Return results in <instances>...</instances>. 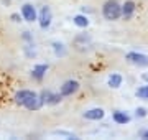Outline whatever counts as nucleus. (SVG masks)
Wrapping results in <instances>:
<instances>
[{"instance_id":"obj_1","label":"nucleus","mask_w":148,"mask_h":140,"mask_svg":"<svg viewBox=\"0 0 148 140\" xmlns=\"http://www.w3.org/2000/svg\"><path fill=\"white\" fill-rule=\"evenodd\" d=\"M102 15L109 22L119 20L122 16V5L117 0H107L106 3H104V7H102Z\"/></svg>"},{"instance_id":"obj_2","label":"nucleus","mask_w":148,"mask_h":140,"mask_svg":"<svg viewBox=\"0 0 148 140\" xmlns=\"http://www.w3.org/2000/svg\"><path fill=\"white\" fill-rule=\"evenodd\" d=\"M51 20H53V13H51V8L49 7H41V10L38 12V18L36 22L40 23V28L41 30H48L51 27Z\"/></svg>"},{"instance_id":"obj_3","label":"nucleus","mask_w":148,"mask_h":140,"mask_svg":"<svg viewBox=\"0 0 148 140\" xmlns=\"http://www.w3.org/2000/svg\"><path fill=\"white\" fill-rule=\"evenodd\" d=\"M125 59H127L128 63L138 66V68H147L148 66V56L143 53H138V51H130V53H127Z\"/></svg>"},{"instance_id":"obj_4","label":"nucleus","mask_w":148,"mask_h":140,"mask_svg":"<svg viewBox=\"0 0 148 140\" xmlns=\"http://www.w3.org/2000/svg\"><path fill=\"white\" fill-rule=\"evenodd\" d=\"M38 96L41 97V101H43V106L46 104V106H56V104L61 102V99H63V96L59 94V92H51V91H41Z\"/></svg>"},{"instance_id":"obj_5","label":"nucleus","mask_w":148,"mask_h":140,"mask_svg":"<svg viewBox=\"0 0 148 140\" xmlns=\"http://www.w3.org/2000/svg\"><path fill=\"white\" fill-rule=\"evenodd\" d=\"M21 16H23L25 22L33 23V22H36L38 12H36V8H35L32 3H25V5H21Z\"/></svg>"},{"instance_id":"obj_6","label":"nucleus","mask_w":148,"mask_h":140,"mask_svg":"<svg viewBox=\"0 0 148 140\" xmlns=\"http://www.w3.org/2000/svg\"><path fill=\"white\" fill-rule=\"evenodd\" d=\"M79 91V82L77 81H73V79H69V81H66L61 86V89H59V94L63 97H68V96H73V94H76V92Z\"/></svg>"},{"instance_id":"obj_7","label":"nucleus","mask_w":148,"mask_h":140,"mask_svg":"<svg viewBox=\"0 0 148 140\" xmlns=\"http://www.w3.org/2000/svg\"><path fill=\"white\" fill-rule=\"evenodd\" d=\"M35 96H36V92L32 91V89H20V91L15 94V102L18 104V106H25V104Z\"/></svg>"},{"instance_id":"obj_8","label":"nucleus","mask_w":148,"mask_h":140,"mask_svg":"<svg viewBox=\"0 0 148 140\" xmlns=\"http://www.w3.org/2000/svg\"><path fill=\"white\" fill-rule=\"evenodd\" d=\"M82 115H84V119H87V120H101V119H104L106 112H104V109H101V107H94V109L86 110Z\"/></svg>"},{"instance_id":"obj_9","label":"nucleus","mask_w":148,"mask_h":140,"mask_svg":"<svg viewBox=\"0 0 148 140\" xmlns=\"http://www.w3.org/2000/svg\"><path fill=\"white\" fill-rule=\"evenodd\" d=\"M135 2L133 0H125V3L122 5V16L128 20V18H132V15L135 13Z\"/></svg>"},{"instance_id":"obj_10","label":"nucleus","mask_w":148,"mask_h":140,"mask_svg":"<svg viewBox=\"0 0 148 140\" xmlns=\"http://www.w3.org/2000/svg\"><path fill=\"white\" fill-rule=\"evenodd\" d=\"M49 69V66L48 65H36L35 68L32 69V78L35 81H41L45 74H46V71Z\"/></svg>"},{"instance_id":"obj_11","label":"nucleus","mask_w":148,"mask_h":140,"mask_svg":"<svg viewBox=\"0 0 148 140\" xmlns=\"http://www.w3.org/2000/svg\"><path fill=\"white\" fill-rule=\"evenodd\" d=\"M112 119H114L115 124H120V125H125L130 122V115L127 112H122V110H115L112 114Z\"/></svg>"},{"instance_id":"obj_12","label":"nucleus","mask_w":148,"mask_h":140,"mask_svg":"<svg viewBox=\"0 0 148 140\" xmlns=\"http://www.w3.org/2000/svg\"><path fill=\"white\" fill-rule=\"evenodd\" d=\"M23 107H27L28 110H38V109H41L43 107V101H41V97L38 96H35V97H32V99H30V101H28L27 104H25V106H23Z\"/></svg>"},{"instance_id":"obj_13","label":"nucleus","mask_w":148,"mask_h":140,"mask_svg":"<svg viewBox=\"0 0 148 140\" xmlns=\"http://www.w3.org/2000/svg\"><path fill=\"white\" fill-rule=\"evenodd\" d=\"M122 81H123V78H122L120 74H117V73H114V74L109 76V86L112 87V89H119V87L122 86Z\"/></svg>"},{"instance_id":"obj_14","label":"nucleus","mask_w":148,"mask_h":140,"mask_svg":"<svg viewBox=\"0 0 148 140\" xmlns=\"http://www.w3.org/2000/svg\"><path fill=\"white\" fill-rule=\"evenodd\" d=\"M73 22L76 27H79V28H87L89 27V18L86 15H76L73 18Z\"/></svg>"},{"instance_id":"obj_15","label":"nucleus","mask_w":148,"mask_h":140,"mask_svg":"<svg viewBox=\"0 0 148 140\" xmlns=\"http://www.w3.org/2000/svg\"><path fill=\"white\" fill-rule=\"evenodd\" d=\"M51 46H53V51H54V54H56L58 58H63V56H66V53H68L66 48H64V45L59 43V41H53Z\"/></svg>"},{"instance_id":"obj_16","label":"nucleus","mask_w":148,"mask_h":140,"mask_svg":"<svg viewBox=\"0 0 148 140\" xmlns=\"http://www.w3.org/2000/svg\"><path fill=\"white\" fill-rule=\"evenodd\" d=\"M135 96H137L138 99H143V101H148V84H147V86H142V87H138L137 91H135Z\"/></svg>"},{"instance_id":"obj_17","label":"nucleus","mask_w":148,"mask_h":140,"mask_svg":"<svg viewBox=\"0 0 148 140\" xmlns=\"http://www.w3.org/2000/svg\"><path fill=\"white\" fill-rule=\"evenodd\" d=\"M53 135H59V137H66V139H77V135H74V134H69V132H64V130H54Z\"/></svg>"},{"instance_id":"obj_18","label":"nucleus","mask_w":148,"mask_h":140,"mask_svg":"<svg viewBox=\"0 0 148 140\" xmlns=\"http://www.w3.org/2000/svg\"><path fill=\"white\" fill-rule=\"evenodd\" d=\"M145 115H147V109L145 107H138L137 110H135V117L137 119H143Z\"/></svg>"},{"instance_id":"obj_19","label":"nucleus","mask_w":148,"mask_h":140,"mask_svg":"<svg viewBox=\"0 0 148 140\" xmlns=\"http://www.w3.org/2000/svg\"><path fill=\"white\" fill-rule=\"evenodd\" d=\"M21 38H23L25 41H28V43H33V36H32V33H30V32H23Z\"/></svg>"},{"instance_id":"obj_20","label":"nucleus","mask_w":148,"mask_h":140,"mask_svg":"<svg viewBox=\"0 0 148 140\" xmlns=\"http://www.w3.org/2000/svg\"><path fill=\"white\" fill-rule=\"evenodd\" d=\"M138 137L143 140H148V129H142L140 132H138Z\"/></svg>"},{"instance_id":"obj_21","label":"nucleus","mask_w":148,"mask_h":140,"mask_svg":"<svg viewBox=\"0 0 148 140\" xmlns=\"http://www.w3.org/2000/svg\"><path fill=\"white\" fill-rule=\"evenodd\" d=\"M10 20H12L13 23H20V22H21V16L18 15V13H12V15H10Z\"/></svg>"},{"instance_id":"obj_22","label":"nucleus","mask_w":148,"mask_h":140,"mask_svg":"<svg viewBox=\"0 0 148 140\" xmlns=\"http://www.w3.org/2000/svg\"><path fill=\"white\" fill-rule=\"evenodd\" d=\"M142 78H143V81H147V82H148V73H145V74H143Z\"/></svg>"},{"instance_id":"obj_23","label":"nucleus","mask_w":148,"mask_h":140,"mask_svg":"<svg viewBox=\"0 0 148 140\" xmlns=\"http://www.w3.org/2000/svg\"><path fill=\"white\" fill-rule=\"evenodd\" d=\"M8 2H10V0H3V3H8Z\"/></svg>"}]
</instances>
